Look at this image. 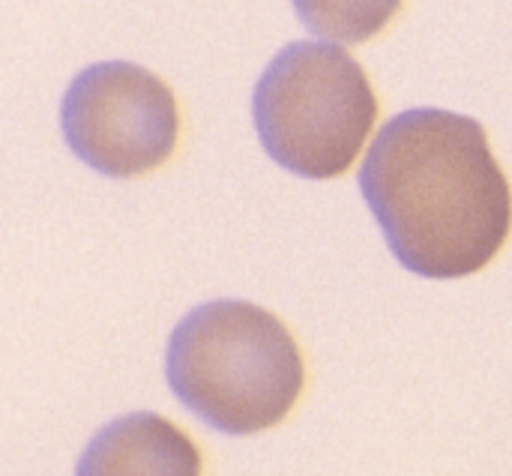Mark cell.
Masks as SVG:
<instances>
[{"instance_id":"4","label":"cell","mask_w":512,"mask_h":476,"mask_svg":"<svg viewBox=\"0 0 512 476\" xmlns=\"http://www.w3.org/2000/svg\"><path fill=\"white\" fill-rule=\"evenodd\" d=\"M60 129L87 168L105 177H138L171 159L180 111L171 87L150 69L102 60L66 87Z\"/></svg>"},{"instance_id":"2","label":"cell","mask_w":512,"mask_h":476,"mask_svg":"<svg viewBox=\"0 0 512 476\" xmlns=\"http://www.w3.org/2000/svg\"><path fill=\"white\" fill-rule=\"evenodd\" d=\"M165 378L177 402L204 426L243 438L291 414L306 366L276 315L246 300H213L174 327Z\"/></svg>"},{"instance_id":"3","label":"cell","mask_w":512,"mask_h":476,"mask_svg":"<svg viewBox=\"0 0 512 476\" xmlns=\"http://www.w3.org/2000/svg\"><path fill=\"white\" fill-rule=\"evenodd\" d=\"M252 120L267 156L306 180L342 177L378 120L363 66L336 42H291L261 72Z\"/></svg>"},{"instance_id":"1","label":"cell","mask_w":512,"mask_h":476,"mask_svg":"<svg viewBox=\"0 0 512 476\" xmlns=\"http://www.w3.org/2000/svg\"><path fill=\"white\" fill-rule=\"evenodd\" d=\"M357 183L396 261L423 279L474 276L510 237V180L474 117L396 114L375 135Z\"/></svg>"},{"instance_id":"5","label":"cell","mask_w":512,"mask_h":476,"mask_svg":"<svg viewBox=\"0 0 512 476\" xmlns=\"http://www.w3.org/2000/svg\"><path fill=\"white\" fill-rule=\"evenodd\" d=\"M75 476H201V453L171 420L135 411L90 438Z\"/></svg>"},{"instance_id":"6","label":"cell","mask_w":512,"mask_h":476,"mask_svg":"<svg viewBox=\"0 0 512 476\" xmlns=\"http://www.w3.org/2000/svg\"><path fill=\"white\" fill-rule=\"evenodd\" d=\"M291 3L309 33L342 45L369 42L402 9V0H291Z\"/></svg>"}]
</instances>
